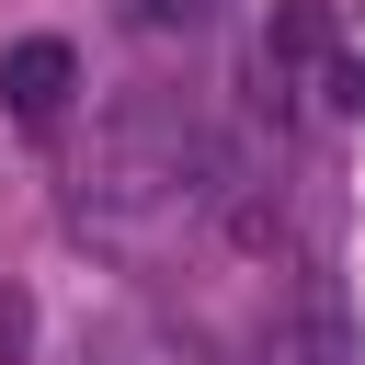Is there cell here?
<instances>
[{
    "mask_svg": "<svg viewBox=\"0 0 365 365\" xmlns=\"http://www.w3.org/2000/svg\"><path fill=\"white\" fill-rule=\"evenodd\" d=\"M68 217H80V240L114 251L125 274H160V262H182V251L262 240V171H251V148H228L194 103L137 91V103H114V125L91 137Z\"/></svg>",
    "mask_w": 365,
    "mask_h": 365,
    "instance_id": "obj_1",
    "label": "cell"
},
{
    "mask_svg": "<svg viewBox=\"0 0 365 365\" xmlns=\"http://www.w3.org/2000/svg\"><path fill=\"white\" fill-rule=\"evenodd\" d=\"M125 11V34H148V46H171V34H205L217 23V0H114Z\"/></svg>",
    "mask_w": 365,
    "mask_h": 365,
    "instance_id": "obj_5",
    "label": "cell"
},
{
    "mask_svg": "<svg viewBox=\"0 0 365 365\" xmlns=\"http://www.w3.org/2000/svg\"><path fill=\"white\" fill-rule=\"evenodd\" d=\"M68 91H80L68 34H23V46H0V103H11L23 125H57V114H68Z\"/></svg>",
    "mask_w": 365,
    "mask_h": 365,
    "instance_id": "obj_3",
    "label": "cell"
},
{
    "mask_svg": "<svg viewBox=\"0 0 365 365\" xmlns=\"http://www.w3.org/2000/svg\"><path fill=\"white\" fill-rule=\"evenodd\" d=\"M80 365H217V354H205L182 319H160V308H114V319H91Z\"/></svg>",
    "mask_w": 365,
    "mask_h": 365,
    "instance_id": "obj_4",
    "label": "cell"
},
{
    "mask_svg": "<svg viewBox=\"0 0 365 365\" xmlns=\"http://www.w3.org/2000/svg\"><path fill=\"white\" fill-rule=\"evenodd\" d=\"M11 342H23V297H0V365H11Z\"/></svg>",
    "mask_w": 365,
    "mask_h": 365,
    "instance_id": "obj_6",
    "label": "cell"
},
{
    "mask_svg": "<svg viewBox=\"0 0 365 365\" xmlns=\"http://www.w3.org/2000/svg\"><path fill=\"white\" fill-rule=\"evenodd\" d=\"M262 365H365V331L342 308V285L297 251L274 274V308H262Z\"/></svg>",
    "mask_w": 365,
    "mask_h": 365,
    "instance_id": "obj_2",
    "label": "cell"
}]
</instances>
